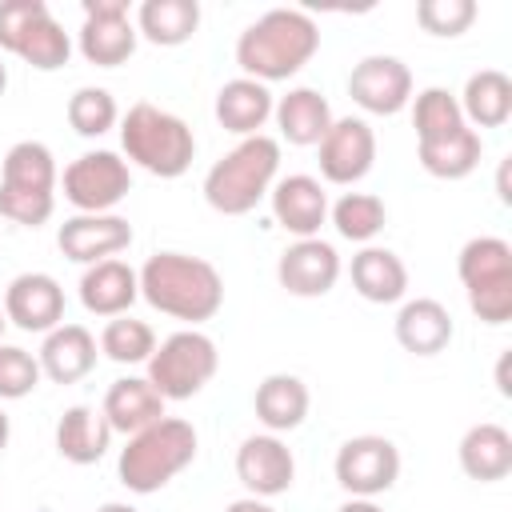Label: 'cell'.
<instances>
[{"label":"cell","mask_w":512,"mask_h":512,"mask_svg":"<svg viewBox=\"0 0 512 512\" xmlns=\"http://www.w3.org/2000/svg\"><path fill=\"white\" fill-rule=\"evenodd\" d=\"M320 52V28L300 8H268L236 36V64L248 80H292Z\"/></svg>","instance_id":"6da1fadb"},{"label":"cell","mask_w":512,"mask_h":512,"mask_svg":"<svg viewBox=\"0 0 512 512\" xmlns=\"http://www.w3.org/2000/svg\"><path fill=\"white\" fill-rule=\"evenodd\" d=\"M136 276H140V296L156 312L184 320L192 328L212 320L224 304V280L216 264L188 256V252H156L144 260Z\"/></svg>","instance_id":"7a4b0ae2"},{"label":"cell","mask_w":512,"mask_h":512,"mask_svg":"<svg viewBox=\"0 0 512 512\" xmlns=\"http://www.w3.org/2000/svg\"><path fill=\"white\" fill-rule=\"evenodd\" d=\"M196 448H200V436L188 420L160 416L156 424L132 432L128 444L120 448V460H116L120 484L136 496H152L196 460Z\"/></svg>","instance_id":"3957f363"},{"label":"cell","mask_w":512,"mask_h":512,"mask_svg":"<svg viewBox=\"0 0 512 512\" xmlns=\"http://www.w3.org/2000/svg\"><path fill=\"white\" fill-rule=\"evenodd\" d=\"M280 172V140L256 132L244 136L232 152H224L204 176V200L220 216H248L260 200H268Z\"/></svg>","instance_id":"277c9868"},{"label":"cell","mask_w":512,"mask_h":512,"mask_svg":"<svg viewBox=\"0 0 512 512\" xmlns=\"http://www.w3.org/2000/svg\"><path fill=\"white\" fill-rule=\"evenodd\" d=\"M120 148H124L128 164H136V168H144L148 176H160V180L184 176L196 160L192 128L176 112H164L148 100L132 104L120 116Z\"/></svg>","instance_id":"5b68a950"},{"label":"cell","mask_w":512,"mask_h":512,"mask_svg":"<svg viewBox=\"0 0 512 512\" xmlns=\"http://www.w3.org/2000/svg\"><path fill=\"white\" fill-rule=\"evenodd\" d=\"M56 156L40 140H16L0 164V216L20 228H40L56 212Z\"/></svg>","instance_id":"8992f818"},{"label":"cell","mask_w":512,"mask_h":512,"mask_svg":"<svg viewBox=\"0 0 512 512\" xmlns=\"http://www.w3.org/2000/svg\"><path fill=\"white\" fill-rule=\"evenodd\" d=\"M456 272L468 296V308L480 324H508L512 320V244L500 236H472L460 256Z\"/></svg>","instance_id":"52a82bcc"},{"label":"cell","mask_w":512,"mask_h":512,"mask_svg":"<svg viewBox=\"0 0 512 512\" xmlns=\"http://www.w3.org/2000/svg\"><path fill=\"white\" fill-rule=\"evenodd\" d=\"M0 48L36 72H56L72 56V40L44 0H0Z\"/></svg>","instance_id":"ba28073f"},{"label":"cell","mask_w":512,"mask_h":512,"mask_svg":"<svg viewBox=\"0 0 512 512\" xmlns=\"http://www.w3.org/2000/svg\"><path fill=\"white\" fill-rule=\"evenodd\" d=\"M220 368L216 340L204 336L200 328H180L168 340L156 344L148 356V384L164 400H192Z\"/></svg>","instance_id":"9c48e42d"},{"label":"cell","mask_w":512,"mask_h":512,"mask_svg":"<svg viewBox=\"0 0 512 512\" xmlns=\"http://www.w3.org/2000/svg\"><path fill=\"white\" fill-rule=\"evenodd\" d=\"M60 188L76 212H112L132 192V172L120 152L96 148V152H80L64 168Z\"/></svg>","instance_id":"30bf717a"},{"label":"cell","mask_w":512,"mask_h":512,"mask_svg":"<svg viewBox=\"0 0 512 512\" xmlns=\"http://www.w3.org/2000/svg\"><path fill=\"white\" fill-rule=\"evenodd\" d=\"M332 472L348 496L376 500L380 492H388L400 480V448L388 436H372V432L352 436L336 448Z\"/></svg>","instance_id":"8fae6325"},{"label":"cell","mask_w":512,"mask_h":512,"mask_svg":"<svg viewBox=\"0 0 512 512\" xmlns=\"http://www.w3.org/2000/svg\"><path fill=\"white\" fill-rule=\"evenodd\" d=\"M136 24L128 16V0H84V24L76 32V48L96 68H120L136 52Z\"/></svg>","instance_id":"7c38bea8"},{"label":"cell","mask_w":512,"mask_h":512,"mask_svg":"<svg viewBox=\"0 0 512 512\" xmlns=\"http://www.w3.org/2000/svg\"><path fill=\"white\" fill-rule=\"evenodd\" d=\"M320 152V176L328 184H356L372 172L376 164V132L364 116H340L332 120V128L324 132V140L316 144Z\"/></svg>","instance_id":"4fadbf2b"},{"label":"cell","mask_w":512,"mask_h":512,"mask_svg":"<svg viewBox=\"0 0 512 512\" xmlns=\"http://www.w3.org/2000/svg\"><path fill=\"white\" fill-rule=\"evenodd\" d=\"M348 96L368 116H396L412 104V72L400 56H364L348 76Z\"/></svg>","instance_id":"5bb4252c"},{"label":"cell","mask_w":512,"mask_h":512,"mask_svg":"<svg viewBox=\"0 0 512 512\" xmlns=\"http://www.w3.org/2000/svg\"><path fill=\"white\" fill-rule=\"evenodd\" d=\"M276 280L288 296H300V300L328 296L340 280V252L320 236L292 240L276 260Z\"/></svg>","instance_id":"9a60e30c"},{"label":"cell","mask_w":512,"mask_h":512,"mask_svg":"<svg viewBox=\"0 0 512 512\" xmlns=\"http://www.w3.org/2000/svg\"><path fill=\"white\" fill-rule=\"evenodd\" d=\"M236 480L248 488V496L272 500V496L292 488L296 456H292V448L280 436L256 432V436L240 440V448H236Z\"/></svg>","instance_id":"2e32d148"},{"label":"cell","mask_w":512,"mask_h":512,"mask_svg":"<svg viewBox=\"0 0 512 512\" xmlns=\"http://www.w3.org/2000/svg\"><path fill=\"white\" fill-rule=\"evenodd\" d=\"M56 244L68 260L76 264H100V260H112L120 256L128 244H132V224L116 212H76L60 224L56 232Z\"/></svg>","instance_id":"e0dca14e"},{"label":"cell","mask_w":512,"mask_h":512,"mask_svg":"<svg viewBox=\"0 0 512 512\" xmlns=\"http://www.w3.org/2000/svg\"><path fill=\"white\" fill-rule=\"evenodd\" d=\"M4 320L20 332H52L64 324V288L48 272H20L4 288Z\"/></svg>","instance_id":"ac0fdd59"},{"label":"cell","mask_w":512,"mask_h":512,"mask_svg":"<svg viewBox=\"0 0 512 512\" xmlns=\"http://www.w3.org/2000/svg\"><path fill=\"white\" fill-rule=\"evenodd\" d=\"M272 216L284 232H292L296 240L320 236L324 220H328V192L316 176L308 172H292V176H276L272 192H268Z\"/></svg>","instance_id":"d6986e66"},{"label":"cell","mask_w":512,"mask_h":512,"mask_svg":"<svg viewBox=\"0 0 512 512\" xmlns=\"http://www.w3.org/2000/svg\"><path fill=\"white\" fill-rule=\"evenodd\" d=\"M140 300V276L132 264L124 260H100V264H88L84 276H80V304L84 312L92 316H128V308Z\"/></svg>","instance_id":"ffe728a7"},{"label":"cell","mask_w":512,"mask_h":512,"mask_svg":"<svg viewBox=\"0 0 512 512\" xmlns=\"http://www.w3.org/2000/svg\"><path fill=\"white\" fill-rule=\"evenodd\" d=\"M100 344L84 324H56L52 332H44V344L36 352L40 372L52 384H76L96 368Z\"/></svg>","instance_id":"44dd1931"},{"label":"cell","mask_w":512,"mask_h":512,"mask_svg":"<svg viewBox=\"0 0 512 512\" xmlns=\"http://www.w3.org/2000/svg\"><path fill=\"white\" fill-rule=\"evenodd\" d=\"M396 344L412 356H440L448 344H452V312L432 300V296H416V300H404L400 312H396Z\"/></svg>","instance_id":"7402d4cb"},{"label":"cell","mask_w":512,"mask_h":512,"mask_svg":"<svg viewBox=\"0 0 512 512\" xmlns=\"http://www.w3.org/2000/svg\"><path fill=\"white\" fill-rule=\"evenodd\" d=\"M272 120H276V128H280V136H284L288 144H296V148H316V144L324 140V132L332 128L336 116H332V104L324 100L320 88L300 84V88H288V92L276 100Z\"/></svg>","instance_id":"603a6c76"},{"label":"cell","mask_w":512,"mask_h":512,"mask_svg":"<svg viewBox=\"0 0 512 512\" xmlns=\"http://www.w3.org/2000/svg\"><path fill=\"white\" fill-rule=\"evenodd\" d=\"M164 396L148 384V376H120L108 384L104 392V404H100V416L108 420L112 432L120 436H132L148 424H156L164 416Z\"/></svg>","instance_id":"cb8c5ba5"},{"label":"cell","mask_w":512,"mask_h":512,"mask_svg":"<svg viewBox=\"0 0 512 512\" xmlns=\"http://www.w3.org/2000/svg\"><path fill=\"white\" fill-rule=\"evenodd\" d=\"M272 108H276V96L268 92V84L236 76L216 92V108L212 112H216L224 132H236L244 140V136H256L272 120Z\"/></svg>","instance_id":"d4e9b609"},{"label":"cell","mask_w":512,"mask_h":512,"mask_svg":"<svg viewBox=\"0 0 512 512\" xmlns=\"http://www.w3.org/2000/svg\"><path fill=\"white\" fill-rule=\"evenodd\" d=\"M308 404H312L308 384H304L300 376H292V372H272V376H264V380L256 384V396H252L256 420H260L272 436L300 428L304 416H308Z\"/></svg>","instance_id":"484cf974"},{"label":"cell","mask_w":512,"mask_h":512,"mask_svg":"<svg viewBox=\"0 0 512 512\" xmlns=\"http://www.w3.org/2000/svg\"><path fill=\"white\" fill-rule=\"evenodd\" d=\"M460 472L468 480H480V484H496L512 472V432L504 424H472L464 436H460Z\"/></svg>","instance_id":"4316f807"},{"label":"cell","mask_w":512,"mask_h":512,"mask_svg":"<svg viewBox=\"0 0 512 512\" xmlns=\"http://www.w3.org/2000/svg\"><path fill=\"white\" fill-rule=\"evenodd\" d=\"M352 288L368 300V304H396L408 292V268L392 248L380 244H364L352 256Z\"/></svg>","instance_id":"83f0119b"},{"label":"cell","mask_w":512,"mask_h":512,"mask_svg":"<svg viewBox=\"0 0 512 512\" xmlns=\"http://www.w3.org/2000/svg\"><path fill=\"white\" fill-rule=\"evenodd\" d=\"M112 428L108 420L100 416V408L92 404H72L64 408V416L56 420V452L68 460V464H96L108 448H112Z\"/></svg>","instance_id":"f1b7e54d"},{"label":"cell","mask_w":512,"mask_h":512,"mask_svg":"<svg viewBox=\"0 0 512 512\" xmlns=\"http://www.w3.org/2000/svg\"><path fill=\"white\" fill-rule=\"evenodd\" d=\"M456 100L468 128H504L512 116V80L500 68H480L464 80Z\"/></svg>","instance_id":"f546056e"},{"label":"cell","mask_w":512,"mask_h":512,"mask_svg":"<svg viewBox=\"0 0 512 512\" xmlns=\"http://www.w3.org/2000/svg\"><path fill=\"white\" fill-rule=\"evenodd\" d=\"M136 36H144L156 48H180L200 28V4L196 0H144L136 8Z\"/></svg>","instance_id":"4dcf8cb0"},{"label":"cell","mask_w":512,"mask_h":512,"mask_svg":"<svg viewBox=\"0 0 512 512\" xmlns=\"http://www.w3.org/2000/svg\"><path fill=\"white\" fill-rule=\"evenodd\" d=\"M480 156H484V140H480L476 128H460V132H452L444 140L416 144L420 168L428 176H436V180H464V176H472Z\"/></svg>","instance_id":"1f68e13d"},{"label":"cell","mask_w":512,"mask_h":512,"mask_svg":"<svg viewBox=\"0 0 512 512\" xmlns=\"http://www.w3.org/2000/svg\"><path fill=\"white\" fill-rule=\"evenodd\" d=\"M328 220H332V228H336L344 240L368 244V240H376V236L384 232L388 208H384V200L372 196V192H344L336 204H328Z\"/></svg>","instance_id":"d6a6232c"},{"label":"cell","mask_w":512,"mask_h":512,"mask_svg":"<svg viewBox=\"0 0 512 512\" xmlns=\"http://www.w3.org/2000/svg\"><path fill=\"white\" fill-rule=\"evenodd\" d=\"M412 128H416V144H428V140H444L464 124V112H460V100L448 92V88H424L412 96Z\"/></svg>","instance_id":"836d02e7"},{"label":"cell","mask_w":512,"mask_h":512,"mask_svg":"<svg viewBox=\"0 0 512 512\" xmlns=\"http://www.w3.org/2000/svg\"><path fill=\"white\" fill-rule=\"evenodd\" d=\"M96 344L112 364H148V356L156 352V332L136 316H112Z\"/></svg>","instance_id":"e575fe53"},{"label":"cell","mask_w":512,"mask_h":512,"mask_svg":"<svg viewBox=\"0 0 512 512\" xmlns=\"http://www.w3.org/2000/svg\"><path fill=\"white\" fill-rule=\"evenodd\" d=\"M68 124L76 136H104L108 128L120 124V108H116V96L108 88H96V84H84L68 96Z\"/></svg>","instance_id":"d590c367"},{"label":"cell","mask_w":512,"mask_h":512,"mask_svg":"<svg viewBox=\"0 0 512 512\" xmlns=\"http://www.w3.org/2000/svg\"><path fill=\"white\" fill-rule=\"evenodd\" d=\"M476 12H480L476 0H420L416 4V24L436 40H456L472 28Z\"/></svg>","instance_id":"8d00e7d4"},{"label":"cell","mask_w":512,"mask_h":512,"mask_svg":"<svg viewBox=\"0 0 512 512\" xmlns=\"http://www.w3.org/2000/svg\"><path fill=\"white\" fill-rule=\"evenodd\" d=\"M40 360L20 348V344H4L0 340V400H24L36 392L40 384Z\"/></svg>","instance_id":"74e56055"},{"label":"cell","mask_w":512,"mask_h":512,"mask_svg":"<svg viewBox=\"0 0 512 512\" xmlns=\"http://www.w3.org/2000/svg\"><path fill=\"white\" fill-rule=\"evenodd\" d=\"M224 512H276L268 500H260V496H240V500H232Z\"/></svg>","instance_id":"f35d334b"},{"label":"cell","mask_w":512,"mask_h":512,"mask_svg":"<svg viewBox=\"0 0 512 512\" xmlns=\"http://www.w3.org/2000/svg\"><path fill=\"white\" fill-rule=\"evenodd\" d=\"M340 512H384L376 500H364V496H348L344 504H340Z\"/></svg>","instance_id":"ab89813d"},{"label":"cell","mask_w":512,"mask_h":512,"mask_svg":"<svg viewBox=\"0 0 512 512\" xmlns=\"http://www.w3.org/2000/svg\"><path fill=\"white\" fill-rule=\"evenodd\" d=\"M508 356H512V352H500V364H496V388H500V396H512V384H508Z\"/></svg>","instance_id":"60d3db41"},{"label":"cell","mask_w":512,"mask_h":512,"mask_svg":"<svg viewBox=\"0 0 512 512\" xmlns=\"http://www.w3.org/2000/svg\"><path fill=\"white\" fill-rule=\"evenodd\" d=\"M496 188H500V200L508 204V200H512V192H508V160L500 164V180H496Z\"/></svg>","instance_id":"b9f144b4"},{"label":"cell","mask_w":512,"mask_h":512,"mask_svg":"<svg viewBox=\"0 0 512 512\" xmlns=\"http://www.w3.org/2000/svg\"><path fill=\"white\" fill-rule=\"evenodd\" d=\"M96 512H140V508H132V504H124V500H108V504H100Z\"/></svg>","instance_id":"7bdbcfd3"},{"label":"cell","mask_w":512,"mask_h":512,"mask_svg":"<svg viewBox=\"0 0 512 512\" xmlns=\"http://www.w3.org/2000/svg\"><path fill=\"white\" fill-rule=\"evenodd\" d=\"M8 436H12V424H8V412L0 408V452L8 448Z\"/></svg>","instance_id":"ee69618b"},{"label":"cell","mask_w":512,"mask_h":512,"mask_svg":"<svg viewBox=\"0 0 512 512\" xmlns=\"http://www.w3.org/2000/svg\"><path fill=\"white\" fill-rule=\"evenodd\" d=\"M4 88H8V68H4V60H0V96H4Z\"/></svg>","instance_id":"f6af8a7d"},{"label":"cell","mask_w":512,"mask_h":512,"mask_svg":"<svg viewBox=\"0 0 512 512\" xmlns=\"http://www.w3.org/2000/svg\"><path fill=\"white\" fill-rule=\"evenodd\" d=\"M4 324H8V320H4V308H0V336H4Z\"/></svg>","instance_id":"bcb514c9"}]
</instances>
